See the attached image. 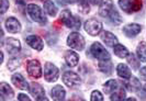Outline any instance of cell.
Segmentation results:
<instances>
[{
  "label": "cell",
  "instance_id": "cell-7",
  "mask_svg": "<svg viewBox=\"0 0 146 101\" xmlns=\"http://www.w3.org/2000/svg\"><path fill=\"white\" fill-rule=\"evenodd\" d=\"M85 30L90 35H98L102 30V23L97 19H89L85 23Z\"/></svg>",
  "mask_w": 146,
  "mask_h": 101
},
{
  "label": "cell",
  "instance_id": "cell-15",
  "mask_svg": "<svg viewBox=\"0 0 146 101\" xmlns=\"http://www.w3.org/2000/svg\"><path fill=\"white\" fill-rule=\"evenodd\" d=\"M11 81L12 84L17 86L19 89L22 90H28L29 89V85L27 82V80L24 79V77L22 76L21 74H15L12 77H11Z\"/></svg>",
  "mask_w": 146,
  "mask_h": 101
},
{
  "label": "cell",
  "instance_id": "cell-33",
  "mask_svg": "<svg viewBox=\"0 0 146 101\" xmlns=\"http://www.w3.org/2000/svg\"><path fill=\"white\" fill-rule=\"evenodd\" d=\"M127 60H129V63H130L131 65L134 66V68H139V62H137V60L135 59V56H134L133 54H130V55H129V59H127Z\"/></svg>",
  "mask_w": 146,
  "mask_h": 101
},
{
  "label": "cell",
  "instance_id": "cell-24",
  "mask_svg": "<svg viewBox=\"0 0 146 101\" xmlns=\"http://www.w3.org/2000/svg\"><path fill=\"white\" fill-rule=\"evenodd\" d=\"M115 89H117V82L113 79L107 81V82L104 84V86H103V91L108 94H112Z\"/></svg>",
  "mask_w": 146,
  "mask_h": 101
},
{
  "label": "cell",
  "instance_id": "cell-41",
  "mask_svg": "<svg viewBox=\"0 0 146 101\" xmlns=\"http://www.w3.org/2000/svg\"><path fill=\"white\" fill-rule=\"evenodd\" d=\"M144 91H145V94H146V85L144 86Z\"/></svg>",
  "mask_w": 146,
  "mask_h": 101
},
{
  "label": "cell",
  "instance_id": "cell-14",
  "mask_svg": "<svg viewBox=\"0 0 146 101\" xmlns=\"http://www.w3.org/2000/svg\"><path fill=\"white\" fill-rule=\"evenodd\" d=\"M6 47L9 53L11 54H15V53H19L21 50V45L19 40L13 39V37H8L7 42H6Z\"/></svg>",
  "mask_w": 146,
  "mask_h": 101
},
{
  "label": "cell",
  "instance_id": "cell-38",
  "mask_svg": "<svg viewBox=\"0 0 146 101\" xmlns=\"http://www.w3.org/2000/svg\"><path fill=\"white\" fill-rule=\"evenodd\" d=\"M88 1H89V2H91L92 5H97V3H98L100 0H88Z\"/></svg>",
  "mask_w": 146,
  "mask_h": 101
},
{
  "label": "cell",
  "instance_id": "cell-8",
  "mask_svg": "<svg viewBox=\"0 0 146 101\" xmlns=\"http://www.w3.org/2000/svg\"><path fill=\"white\" fill-rule=\"evenodd\" d=\"M117 11L114 8V3L112 0H101L100 7H99V15L103 18H110L112 13Z\"/></svg>",
  "mask_w": 146,
  "mask_h": 101
},
{
  "label": "cell",
  "instance_id": "cell-23",
  "mask_svg": "<svg viewBox=\"0 0 146 101\" xmlns=\"http://www.w3.org/2000/svg\"><path fill=\"white\" fill-rule=\"evenodd\" d=\"M30 92L33 94L34 97H40V96L44 94V88L40 84L32 82L31 87H30Z\"/></svg>",
  "mask_w": 146,
  "mask_h": 101
},
{
  "label": "cell",
  "instance_id": "cell-27",
  "mask_svg": "<svg viewBox=\"0 0 146 101\" xmlns=\"http://www.w3.org/2000/svg\"><path fill=\"white\" fill-rule=\"evenodd\" d=\"M99 68H100V70H102L106 74H108V72L112 70V65H111L110 60H101L99 63Z\"/></svg>",
  "mask_w": 146,
  "mask_h": 101
},
{
  "label": "cell",
  "instance_id": "cell-39",
  "mask_svg": "<svg viewBox=\"0 0 146 101\" xmlns=\"http://www.w3.org/2000/svg\"><path fill=\"white\" fill-rule=\"evenodd\" d=\"M126 101H136L135 98H129V99H126Z\"/></svg>",
  "mask_w": 146,
  "mask_h": 101
},
{
  "label": "cell",
  "instance_id": "cell-10",
  "mask_svg": "<svg viewBox=\"0 0 146 101\" xmlns=\"http://www.w3.org/2000/svg\"><path fill=\"white\" fill-rule=\"evenodd\" d=\"M28 72L31 77L33 78H40L42 76V68H41V65L40 63L37 62L36 59H32L28 63Z\"/></svg>",
  "mask_w": 146,
  "mask_h": 101
},
{
  "label": "cell",
  "instance_id": "cell-28",
  "mask_svg": "<svg viewBox=\"0 0 146 101\" xmlns=\"http://www.w3.org/2000/svg\"><path fill=\"white\" fill-rule=\"evenodd\" d=\"M125 99V91L122 89H120L117 92H114L111 96V101H123Z\"/></svg>",
  "mask_w": 146,
  "mask_h": 101
},
{
  "label": "cell",
  "instance_id": "cell-12",
  "mask_svg": "<svg viewBox=\"0 0 146 101\" xmlns=\"http://www.w3.org/2000/svg\"><path fill=\"white\" fill-rule=\"evenodd\" d=\"M25 41H27V43L29 44L30 46L32 47V49H34V50H43V41H42V39L40 37V36L37 35H30L28 36L27 39H25Z\"/></svg>",
  "mask_w": 146,
  "mask_h": 101
},
{
  "label": "cell",
  "instance_id": "cell-34",
  "mask_svg": "<svg viewBox=\"0 0 146 101\" xmlns=\"http://www.w3.org/2000/svg\"><path fill=\"white\" fill-rule=\"evenodd\" d=\"M0 1H1V10H0V12H1V15H3L7 11L8 8H9V1L8 0H0Z\"/></svg>",
  "mask_w": 146,
  "mask_h": 101
},
{
  "label": "cell",
  "instance_id": "cell-6",
  "mask_svg": "<svg viewBox=\"0 0 146 101\" xmlns=\"http://www.w3.org/2000/svg\"><path fill=\"white\" fill-rule=\"evenodd\" d=\"M58 68L52 63H46L44 66V77L48 82H54L58 79Z\"/></svg>",
  "mask_w": 146,
  "mask_h": 101
},
{
  "label": "cell",
  "instance_id": "cell-22",
  "mask_svg": "<svg viewBox=\"0 0 146 101\" xmlns=\"http://www.w3.org/2000/svg\"><path fill=\"white\" fill-rule=\"evenodd\" d=\"M44 9L48 13V15H51V17H55L57 13V8L55 7V5L51 0H45L44 1Z\"/></svg>",
  "mask_w": 146,
  "mask_h": 101
},
{
  "label": "cell",
  "instance_id": "cell-13",
  "mask_svg": "<svg viewBox=\"0 0 146 101\" xmlns=\"http://www.w3.org/2000/svg\"><path fill=\"white\" fill-rule=\"evenodd\" d=\"M6 29L10 32V33H18V32H20V30H21V24H20V22L18 21L15 18L13 17H11V18H8L7 20H6Z\"/></svg>",
  "mask_w": 146,
  "mask_h": 101
},
{
  "label": "cell",
  "instance_id": "cell-18",
  "mask_svg": "<svg viewBox=\"0 0 146 101\" xmlns=\"http://www.w3.org/2000/svg\"><path fill=\"white\" fill-rule=\"evenodd\" d=\"M65 60L66 63L70 67H75V66L78 65V62H79V56L73 52V50H67L65 53Z\"/></svg>",
  "mask_w": 146,
  "mask_h": 101
},
{
  "label": "cell",
  "instance_id": "cell-3",
  "mask_svg": "<svg viewBox=\"0 0 146 101\" xmlns=\"http://www.w3.org/2000/svg\"><path fill=\"white\" fill-rule=\"evenodd\" d=\"M67 44L76 50H82L85 47V39L78 32H73L67 37Z\"/></svg>",
  "mask_w": 146,
  "mask_h": 101
},
{
  "label": "cell",
  "instance_id": "cell-17",
  "mask_svg": "<svg viewBox=\"0 0 146 101\" xmlns=\"http://www.w3.org/2000/svg\"><path fill=\"white\" fill-rule=\"evenodd\" d=\"M51 96L52 98H53V100L54 101H64L65 100V96H66V92H65V89L63 88L62 86H55L53 89H52V92H51Z\"/></svg>",
  "mask_w": 146,
  "mask_h": 101
},
{
  "label": "cell",
  "instance_id": "cell-26",
  "mask_svg": "<svg viewBox=\"0 0 146 101\" xmlns=\"http://www.w3.org/2000/svg\"><path fill=\"white\" fill-rule=\"evenodd\" d=\"M0 90H1V94H6L7 97H13V90L11 89V87L9 86L6 82H1L0 84Z\"/></svg>",
  "mask_w": 146,
  "mask_h": 101
},
{
  "label": "cell",
  "instance_id": "cell-4",
  "mask_svg": "<svg viewBox=\"0 0 146 101\" xmlns=\"http://www.w3.org/2000/svg\"><path fill=\"white\" fill-rule=\"evenodd\" d=\"M90 52L95 58H98L100 60H110V54L106 50V49L98 42H96L91 45Z\"/></svg>",
  "mask_w": 146,
  "mask_h": 101
},
{
  "label": "cell",
  "instance_id": "cell-37",
  "mask_svg": "<svg viewBox=\"0 0 146 101\" xmlns=\"http://www.w3.org/2000/svg\"><path fill=\"white\" fill-rule=\"evenodd\" d=\"M36 101H48V99L44 96V94H42V96H40V97H37Z\"/></svg>",
  "mask_w": 146,
  "mask_h": 101
},
{
  "label": "cell",
  "instance_id": "cell-35",
  "mask_svg": "<svg viewBox=\"0 0 146 101\" xmlns=\"http://www.w3.org/2000/svg\"><path fill=\"white\" fill-rule=\"evenodd\" d=\"M18 100L19 101H31L30 98L24 94H18Z\"/></svg>",
  "mask_w": 146,
  "mask_h": 101
},
{
  "label": "cell",
  "instance_id": "cell-40",
  "mask_svg": "<svg viewBox=\"0 0 146 101\" xmlns=\"http://www.w3.org/2000/svg\"><path fill=\"white\" fill-rule=\"evenodd\" d=\"M67 2H70V3H74V2H76L77 0H66Z\"/></svg>",
  "mask_w": 146,
  "mask_h": 101
},
{
  "label": "cell",
  "instance_id": "cell-20",
  "mask_svg": "<svg viewBox=\"0 0 146 101\" xmlns=\"http://www.w3.org/2000/svg\"><path fill=\"white\" fill-rule=\"evenodd\" d=\"M113 50H114V54L120 58H124L130 55L129 50H127L125 46L121 45V44H117V45L113 47Z\"/></svg>",
  "mask_w": 146,
  "mask_h": 101
},
{
  "label": "cell",
  "instance_id": "cell-29",
  "mask_svg": "<svg viewBox=\"0 0 146 101\" xmlns=\"http://www.w3.org/2000/svg\"><path fill=\"white\" fill-rule=\"evenodd\" d=\"M20 66V59L19 58H11L8 62V68L10 70H15V68H18Z\"/></svg>",
  "mask_w": 146,
  "mask_h": 101
},
{
  "label": "cell",
  "instance_id": "cell-16",
  "mask_svg": "<svg viewBox=\"0 0 146 101\" xmlns=\"http://www.w3.org/2000/svg\"><path fill=\"white\" fill-rule=\"evenodd\" d=\"M101 40L110 47H114L117 44V39L114 34H112L109 31H103L101 33Z\"/></svg>",
  "mask_w": 146,
  "mask_h": 101
},
{
  "label": "cell",
  "instance_id": "cell-36",
  "mask_svg": "<svg viewBox=\"0 0 146 101\" xmlns=\"http://www.w3.org/2000/svg\"><path fill=\"white\" fill-rule=\"evenodd\" d=\"M139 75H141V77H142L143 79L146 80V66H144V67H142V68H141V70H139Z\"/></svg>",
  "mask_w": 146,
  "mask_h": 101
},
{
  "label": "cell",
  "instance_id": "cell-19",
  "mask_svg": "<svg viewBox=\"0 0 146 101\" xmlns=\"http://www.w3.org/2000/svg\"><path fill=\"white\" fill-rule=\"evenodd\" d=\"M117 75L121 78H123V79H130L132 77L131 70H130V68L125 65V64H119L117 68Z\"/></svg>",
  "mask_w": 146,
  "mask_h": 101
},
{
  "label": "cell",
  "instance_id": "cell-11",
  "mask_svg": "<svg viewBox=\"0 0 146 101\" xmlns=\"http://www.w3.org/2000/svg\"><path fill=\"white\" fill-rule=\"evenodd\" d=\"M142 30V27L139 24L136 23H131V24H126L123 28V32L126 36L129 37H135L136 35H139V33Z\"/></svg>",
  "mask_w": 146,
  "mask_h": 101
},
{
  "label": "cell",
  "instance_id": "cell-2",
  "mask_svg": "<svg viewBox=\"0 0 146 101\" xmlns=\"http://www.w3.org/2000/svg\"><path fill=\"white\" fill-rule=\"evenodd\" d=\"M27 11H28V13H29V15L31 17V19L33 21L38 22L41 24H44V23L47 22L46 17L44 15L42 9L38 7V6H36V5H33V3L29 5L27 7Z\"/></svg>",
  "mask_w": 146,
  "mask_h": 101
},
{
  "label": "cell",
  "instance_id": "cell-1",
  "mask_svg": "<svg viewBox=\"0 0 146 101\" xmlns=\"http://www.w3.org/2000/svg\"><path fill=\"white\" fill-rule=\"evenodd\" d=\"M60 21L65 24L66 27L72 29L78 30L80 28V19L78 17H75L72 15L69 10H64L60 13Z\"/></svg>",
  "mask_w": 146,
  "mask_h": 101
},
{
  "label": "cell",
  "instance_id": "cell-31",
  "mask_svg": "<svg viewBox=\"0 0 146 101\" xmlns=\"http://www.w3.org/2000/svg\"><path fill=\"white\" fill-rule=\"evenodd\" d=\"M111 21L113 22L114 24H120L121 22H122V19H121V17H120V15L117 13V11H114L113 13H112V15L109 18Z\"/></svg>",
  "mask_w": 146,
  "mask_h": 101
},
{
  "label": "cell",
  "instance_id": "cell-30",
  "mask_svg": "<svg viewBox=\"0 0 146 101\" xmlns=\"http://www.w3.org/2000/svg\"><path fill=\"white\" fill-rule=\"evenodd\" d=\"M90 101H103V96L101 94L100 91L95 90L91 94V99H90Z\"/></svg>",
  "mask_w": 146,
  "mask_h": 101
},
{
  "label": "cell",
  "instance_id": "cell-9",
  "mask_svg": "<svg viewBox=\"0 0 146 101\" xmlns=\"http://www.w3.org/2000/svg\"><path fill=\"white\" fill-rule=\"evenodd\" d=\"M63 81L67 87L69 88H74L80 85L81 80L80 77L74 72H66L63 75Z\"/></svg>",
  "mask_w": 146,
  "mask_h": 101
},
{
  "label": "cell",
  "instance_id": "cell-21",
  "mask_svg": "<svg viewBox=\"0 0 146 101\" xmlns=\"http://www.w3.org/2000/svg\"><path fill=\"white\" fill-rule=\"evenodd\" d=\"M125 86H126V88L129 90H131V91H137L139 88H141V82H139V80L137 78L131 77L127 82H125Z\"/></svg>",
  "mask_w": 146,
  "mask_h": 101
},
{
  "label": "cell",
  "instance_id": "cell-5",
  "mask_svg": "<svg viewBox=\"0 0 146 101\" xmlns=\"http://www.w3.org/2000/svg\"><path fill=\"white\" fill-rule=\"evenodd\" d=\"M119 5L123 11L129 13L137 11L142 7L141 0H119Z\"/></svg>",
  "mask_w": 146,
  "mask_h": 101
},
{
  "label": "cell",
  "instance_id": "cell-25",
  "mask_svg": "<svg viewBox=\"0 0 146 101\" xmlns=\"http://www.w3.org/2000/svg\"><path fill=\"white\" fill-rule=\"evenodd\" d=\"M137 56L141 62L146 63V42H141L137 46Z\"/></svg>",
  "mask_w": 146,
  "mask_h": 101
},
{
  "label": "cell",
  "instance_id": "cell-32",
  "mask_svg": "<svg viewBox=\"0 0 146 101\" xmlns=\"http://www.w3.org/2000/svg\"><path fill=\"white\" fill-rule=\"evenodd\" d=\"M78 9H79V11L82 12V13H87V12H89V6H88V3L86 2V1H81Z\"/></svg>",
  "mask_w": 146,
  "mask_h": 101
}]
</instances>
